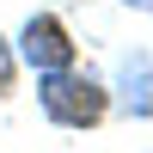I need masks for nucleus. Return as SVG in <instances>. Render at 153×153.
Segmentation results:
<instances>
[{
  "label": "nucleus",
  "instance_id": "1",
  "mask_svg": "<svg viewBox=\"0 0 153 153\" xmlns=\"http://www.w3.org/2000/svg\"><path fill=\"white\" fill-rule=\"evenodd\" d=\"M37 104L61 129H98L110 110V86L80 68H55V74H37Z\"/></svg>",
  "mask_w": 153,
  "mask_h": 153
},
{
  "label": "nucleus",
  "instance_id": "2",
  "mask_svg": "<svg viewBox=\"0 0 153 153\" xmlns=\"http://www.w3.org/2000/svg\"><path fill=\"white\" fill-rule=\"evenodd\" d=\"M19 61L37 74H55V68H74V37L55 12H31L19 31Z\"/></svg>",
  "mask_w": 153,
  "mask_h": 153
},
{
  "label": "nucleus",
  "instance_id": "3",
  "mask_svg": "<svg viewBox=\"0 0 153 153\" xmlns=\"http://www.w3.org/2000/svg\"><path fill=\"white\" fill-rule=\"evenodd\" d=\"M123 104L135 110V117H153V61L147 55H123Z\"/></svg>",
  "mask_w": 153,
  "mask_h": 153
},
{
  "label": "nucleus",
  "instance_id": "4",
  "mask_svg": "<svg viewBox=\"0 0 153 153\" xmlns=\"http://www.w3.org/2000/svg\"><path fill=\"white\" fill-rule=\"evenodd\" d=\"M12 74H19V49H12L6 37H0V98L12 92Z\"/></svg>",
  "mask_w": 153,
  "mask_h": 153
},
{
  "label": "nucleus",
  "instance_id": "5",
  "mask_svg": "<svg viewBox=\"0 0 153 153\" xmlns=\"http://www.w3.org/2000/svg\"><path fill=\"white\" fill-rule=\"evenodd\" d=\"M123 6H141V12H153V0H123Z\"/></svg>",
  "mask_w": 153,
  "mask_h": 153
}]
</instances>
